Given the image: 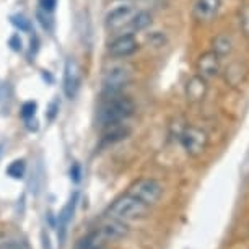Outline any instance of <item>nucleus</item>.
<instances>
[{
	"label": "nucleus",
	"instance_id": "nucleus-10",
	"mask_svg": "<svg viewBox=\"0 0 249 249\" xmlns=\"http://www.w3.org/2000/svg\"><path fill=\"white\" fill-rule=\"evenodd\" d=\"M222 7V0H196L192 7V17L199 23L212 21Z\"/></svg>",
	"mask_w": 249,
	"mask_h": 249
},
{
	"label": "nucleus",
	"instance_id": "nucleus-5",
	"mask_svg": "<svg viewBox=\"0 0 249 249\" xmlns=\"http://www.w3.org/2000/svg\"><path fill=\"white\" fill-rule=\"evenodd\" d=\"M182 148L186 150V153L189 157H200L205 152L207 145H209V135L205 130L196 125H189L181 132L179 135Z\"/></svg>",
	"mask_w": 249,
	"mask_h": 249
},
{
	"label": "nucleus",
	"instance_id": "nucleus-26",
	"mask_svg": "<svg viewBox=\"0 0 249 249\" xmlns=\"http://www.w3.org/2000/svg\"><path fill=\"white\" fill-rule=\"evenodd\" d=\"M80 176H82V170H80V164L73 163L72 168H70V178H72L73 182H80Z\"/></svg>",
	"mask_w": 249,
	"mask_h": 249
},
{
	"label": "nucleus",
	"instance_id": "nucleus-28",
	"mask_svg": "<svg viewBox=\"0 0 249 249\" xmlns=\"http://www.w3.org/2000/svg\"><path fill=\"white\" fill-rule=\"evenodd\" d=\"M57 109H59V103L54 101L53 105H51V107H49V119L51 121H53L55 117V114H57Z\"/></svg>",
	"mask_w": 249,
	"mask_h": 249
},
{
	"label": "nucleus",
	"instance_id": "nucleus-9",
	"mask_svg": "<svg viewBox=\"0 0 249 249\" xmlns=\"http://www.w3.org/2000/svg\"><path fill=\"white\" fill-rule=\"evenodd\" d=\"M196 72L207 82L218 77L220 72H222V57L218 54H215L213 51L202 53L196 62Z\"/></svg>",
	"mask_w": 249,
	"mask_h": 249
},
{
	"label": "nucleus",
	"instance_id": "nucleus-8",
	"mask_svg": "<svg viewBox=\"0 0 249 249\" xmlns=\"http://www.w3.org/2000/svg\"><path fill=\"white\" fill-rule=\"evenodd\" d=\"M82 67L73 57L67 59L64 67V93L65 96L73 100L82 87Z\"/></svg>",
	"mask_w": 249,
	"mask_h": 249
},
{
	"label": "nucleus",
	"instance_id": "nucleus-7",
	"mask_svg": "<svg viewBox=\"0 0 249 249\" xmlns=\"http://www.w3.org/2000/svg\"><path fill=\"white\" fill-rule=\"evenodd\" d=\"M137 51H139V41L130 33H122V35L114 37L109 43V46H107V53L114 59H125L129 55L135 54Z\"/></svg>",
	"mask_w": 249,
	"mask_h": 249
},
{
	"label": "nucleus",
	"instance_id": "nucleus-3",
	"mask_svg": "<svg viewBox=\"0 0 249 249\" xmlns=\"http://www.w3.org/2000/svg\"><path fill=\"white\" fill-rule=\"evenodd\" d=\"M132 67L127 64H116L109 67L103 75V93L106 95H116L121 93L132 80Z\"/></svg>",
	"mask_w": 249,
	"mask_h": 249
},
{
	"label": "nucleus",
	"instance_id": "nucleus-23",
	"mask_svg": "<svg viewBox=\"0 0 249 249\" xmlns=\"http://www.w3.org/2000/svg\"><path fill=\"white\" fill-rule=\"evenodd\" d=\"M36 103L35 101H26L25 105L21 106V111H20V116L23 117L25 121H31L33 117L36 114Z\"/></svg>",
	"mask_w": 249,
	"mask_h": 249
},
{
	"label": "nucleus",
	"instance_id": "nucleus-16",
	"mask_svg": "<svg viewBox=\"0 0 249 249\" xmlns=\"http://www.w3.org/2000/svg\"><path fill=\"white\" fill-rule=\"evenodd\" d=\"M105 243L106 238L103 236L101 230H95V231L88 233L82 239H78V243L75 244V249H103Z\"/></svg>",
	"mask_w": 249,
	"mask_h": 249
},
{
	"label": "nucleus",
	"instance_id": "nucleus-1",
	"mask_svg": "<svg viewBox=\"0 0 249 249\" xmlns=\"http://www.w3.org/2000/svg\"><path fill=\"white\" fill-rule=\"evenodd\" d=\"M134 111L135 105L129 96H122L119 93L106 95V100L98 109V124L105 129L117 122H125L134 114Z\"/></svg>",
	"mask_w": 249,
	"mask_h": 249
},
{
	"label": "nucleus",
	"instance_id": "nucleus-25",
	"mask_svg": "<svg viewBox=\"0 0 249 249\" xmlns=\"http://www.w3.org/2000/svg\"><path fill=\"white\" fill-rule=\"evenodd\" d=\"M57 7V0H39V8H43L46 12H53Z\"/></svg>",
	"mask_w": 249,
	"mask_h": 249
},
{
	"label": "nucleus",
	"instance_id": "nucleus-29",
	"mask_svg": "<svg viewBox=\"0 0 249 249\" xmlns=\"http://www.w3.org/2000/svg\"><path fill=\"white\" fill-rule=\"evenodd\" d=\"M0 155H2V145H0Z\"/></svg>",
	"mask_w": 249,
	"mask_h": 249
},
{
	"label": "nucleus",
	"instance_id": "nucleus-18",
	"mask_svg": "<svg viewBox=\"0 0 249 249\" xmlns=\"http://www.w3.org/2000/svg\"><path fill=\"white\" fill-rule=\"evenodd\" d=\"M212 51L215 54H218L220 57H227L233 53V39L228 35H217L212 39Z\"/></svg>",
	"mask_w": 249,
	"mask_h": 249
},
{
	"label": "nucleus",
	"instance_id": "nucleus-21",
	"mask_svg": "<svg viewBox=\"0 0 249 249\" xmlns=\"http://www.w3.org/2000/svg\"><path fill=\"white\" fill-rule=\"evenodd\" d=\"M239 28H241L243 35L249 37V3L239 10Z\"/></svg>",
	"mask_w": 249,
	"mask_h": 249
},
{
	"label": "nucleus",
	"instance_id": "nucleus-12",
	"mask_svg": "<svg viewBox=\"0 0 249 249\" xmlns=\"http://www.w3.org/2000/svg\"><path fill=\"white\" fill-rule=\"evenodd\" d=\"M207 91H209L207 80L199 77L197 73L186 82V98L189 103H200L207 96Z\"/></svg>",
	"mask_w": 249,
	"mask_h": 249
},
{
	"label": "nucleus",
	"instance_id": "nucleus-17",
	"mask_svg": "<svg viewBox=\"0 0 249 249\" xmlns=\"http://www.w3.org/2000/svg\"><path fill=\"white\" fill-rule=\"evenodd\" d=\"M150 25H152V15L145 10H137L134 18L130 20L127 30H125L124 33H130V35H134V33L147 30Z\"/></svg>",
	"mask_w": 249,
	"mask_h": 249
},
{
	"label": "nucleus",
	"instance_id": "nucleus-24",
	"mask_svg": "<svg viewBox=\"0 0 249 249\" xmlns=\"http://www.w3.org/2000/svg\"><path fill=\"white\" fill-rule=\"evenodd\" d=\"M12 23H13V25H15L20 31H31V23H30V20H26V18H25V17H21V15L12 17Z\"/></svg>",
	"mask_w": 249,
	"mask_h": 249
},
{
	"label": "nucleus",
	"instance_id": "nucleus-13",
	"mask_svg": "<svg viewBox=\"0 0 249 249\" xmlns=\"http://www.w3.org/2000/svg\"><path fill=\"white\" fill-rule=\"evenodd\" d=\"M77 200H78V194L75 192V194L70 197L69 204L64 207L62 212H60L59 217H57V236H59L60 241H64V238H65V233H67V227H69L70 220H72V217H73Z\"/></svg>",
	"mask_w": 249,
	"mask_h": 249
},
{
	"label": "nucleus",
	"instance_id": "nucleus-15",
	"mask_svg": "<svg viewBox=\"0 0 249 249\" xmlns=\"http://www.w3.org/2000/svg\"><path fill=\"white\" fill-rule=\"evenodd\" d=\"M105 134H103V142L105 143H116L119 140L125 139L130 134V127L124 124V122H117V124L107 125V127L103 129Z\"/></svg>",
	"mask_w": 249,
	"mask_h": 249
},
{
	"label": "nucleus",
	"instance_id": "nucleus-4",
	"mask_svg": "<svg viewBox=\"0 0 249 249\" xmlns=\"http://www.w3.org/2000/svg\"><path fill=\"white\" fill-rule=\"evenodd\" d=\"M127 194L135 197V199H139L147 207H152V205L157 204V202L160 200V197H161L163 186L155 179L143 178V179L135 181L134 184L129 187Z\"/></svg>",
	"mask_w": 249,
	"mask_h": 249
},
{
	"label": "nucleus",
	"instance_id": "nucleus-2",
	"mask_svg": "<svg viewBox=\"0 0 249 249\" xmlns=\"http://www.w3.org/2000/svg\"><path fill=\"white\" fill-rule=\"evenodd\" d=\"M147 213H148V207L130 194L121 196L119 199H116L111 204L109 210H107V217L119 220L122 223L137 222V220L143 218Z\"/></svg>",
	"mask_w": 249,
	"mask_h": 249
},
{
	"label": "nucleus",
	"instance_id": "nucleus-27",
	"mask_svg": "<svg viewBox=\"0 0 249 249\" xmlns=\"http://www.w3.org/2000/svg\"><path fill=\"white\" fill-rule=\"evenodd\" d=\"M8 44L12 46L13 51H21V39H20V36H18V35L12 36L10 39H8Z\"/></svg>",
	"mask_w": 249,
	"mask_h": 249
},
{
	"label": "nucleus",
	"instance_id": "nucleus-6",
	"mask_svg": "<svg viewBox=\"0 0 249 249\" xmlns=\"http://www.w3.org/2000/svg\"><path fill=\"white\" fill-rule=\"evenodd\" d=\"M135 12L137 10L130 5H121V7L112 8L111 12H107V15L105 18L106 30L111 33H121L122 35V33L127 30L129 23L134 18Z\"/></svg>",
	"mask_w": 249,
	"mask_h": 249
},
{
	"label": "nucleus",
	"instance_id": "nucleus-22",
	"mask_svg": "<svg viewBox=\"0 0 249 249\" xmlns=\"http://www.w3.org/2000/svg\"><path fill=\"white\" fill-rule=\"evenodd\" d=\"M36 17H37V20H39L41 26H43L46 31H53V18H51L49 12L43 10V8H37Z\"/></svg>",
	"mask_w": 249,
	"mask_h": 249
},
{
	"label": "nucleus",
	"instance_id": "nucleus-20",
	"mask_svg": "<svg viewBox=\"0 0 249 249\" xmlns=\"http://www.w3.org/2000/svg\"><path fill=\"white\" fill-rule=\"evenodd\" d=\"M25 173H26L25 160H15V161H12L7 168V175L13 178V179H21V178L25 176Z\"/></svg>",
	"mask_w": 249,
	"mask_h": 249
},
{
	"label": "nucleus",
	"instance_id": "nucleus-11",
	"mask_svg": "<svg viewBox=\"0 0 249 249\" xmlns=\"http://www.w3.org/2000/svg\"><path fill=\"white\" fill-rule=\"evenodd\" d=\"M249 77V67L241 60H233L231 64L225 69V82L230 87H239Z\"/></svg>",
	"mask_w": 249,
	"mask_h": 249
},
{
	"label": "nucleus",
	"instance_id": "nucleus-14",
	"mask_svg": "<svg viewBox=\"0 0 249 249\" xmlns=\"http://www.w3.org/2000/svg\"><path fill=\"white\" fill-rule=\"evenodd\" d=\"M100 230H101L103 236L106 238V241H117V239H122L127 234L125 223H122L119 220H114V218H111L109 222L103 225Z\"/></svg>",
	"mask_w": 249,
	"mask_h": 249
},
{
	"label": "nucleus",
	"instance_id": "nucleus-19",
	"mask_svg": "<svg viewBox=\"0 0 249 249\" xmlns=\"http://www.w3.org/2000/svg\"><path fill=\"white\" fill-rule=\"evenodd\" d=\"M0 249H31V246L25 238L8 234L0 238Z\"/></svg>",
	"mask_w": 249,
	"mask_h": 249
}]
</instances>
